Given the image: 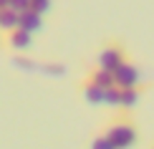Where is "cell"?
Segmentation results:
<instances>
[{
    "label": "cell",
    "instance_id": "obj_1",
    "mask_svg": "<svg viewBox=\"0 0 154 149\" xmlns=\"http://www.w3.org/2000/svg\"><path fill=\"white\" fill-rule=\"evenodd\" d=\"M104 132H106V137L114 141L116 149H131V147H137V141H139V129L126 114L114 116Z\"/></svg>",
    "mask_w": 154,
    "mask_h": 149
},
{
    "label": "cell",
    "instance_id": "obj_2",
    "mask_svg": "<svg viewBox=\"0 0 154 149\" xmlns=\"http://www.w3.org/2000/svg\"><path fill=\"white\" fill-rule=\"evenodd\" d=\"M96 66L101 68H109V71H116L121 63L126 61V46L119 41H106L104 46L99 48V53H96Z\"/></svg>",
    "mask_w": 154,
    "mask_h": 149
},
{
    "label": "cell",
    "instance_id": "obj_3",
    "mask_svg": "<svg viewBox=\"0 0 154 149\" xmlns=\"http://www.w3.org/2000/svg\"><path fill=\"white\" fill-rule=\"evenodd\" d=\"M114 79H116L119 88H131V86H142V71H139L134 63L124 61L121 66L114 71Z\"/></svg>",
    "mask_w": 154,
    "mask_h": 149
},
{
    "label": "cell",
    "instance_id": "obj_4",
    "mask_svg": "<svg viewBox=\"0 0 154 149\" xmlns=\"http://www.w3.org/2000/svg\"><path fill=\"white\" fill-rule=\"evenodd\" d=\"M5 46H8L10 51L25 53V51H30V46H33V33L18 25L15 30H8V33H5Z\"/></svg>",
    "mask_w": 154,
    "mask_h": 149
},
{
    "label": "cell",
    "instance_id": "obj_5",
    "mask_svg": "<svg viewBox=\"0 0 154 149\" xmlns=\"http://www.w3.org/2000/svg\"><path fill=\"white\" fill-rule=\"evenodd\" d=\"M79 88H81V96L88 104H104V99H106V88L99 86V83H94V81H88V79L83 81Z\"/></svg>",
    "mask_w": 154,
    "mask_h": 149
},
{
    "label": "cell",
    "instance_id": "obj_6",
    "mask_svg": "<svg viewBox=\"0 0 154 149\" xmlns=\"http://www.w3.org/2000/svg\"><path fill=\"white\" fill-rule=\"evenodd\" d=\"M20 28H25V30H30V33H41L43 30V13H38V10H25V13H20Z\"/></svg>",
    "mask_w": 154,
    "mask_h": 149
},
{
    "label": "cell",
    "instance_id": "obj_7",
    "mask_svg": "<svg viewBox=\"0 0 154 149\" xmlns=\"http://www.w3.org/2000/svg\"><path fill=\"white\" fill-rule=\"evenodd\" d=\"M88 81H94V83H99V86H116V79H114V71H109V68H101V66H94L91 71H88V76H86Z\"/></svg>",
    "mask_w": 154,
    "mask_h": 149
},
{
    "label": "cell",
    "instance_id": "obj_8",
    "mask_svg": "<svg viewBox=\"0 0 154 149\" xmlns=\"http://www.w3.org/2000/svg\"><path fill=\"white\" fill-rule=\"evenodd\" d=\"M142 91L144 86H131V88H121V111H131L139 101H142Z\"/></svg>",
    "mask_w": 154,
    "mask_h": 149
},
{
    "label": "cell",
    "instance_id": "obj_9",
    "mask_svg": "<svg viewBox=\"0 0 154 149\" xmlns=\"http://www.w3.org/2000/svg\"><path fill=\"white\" fill-rule=\"evenodd\" d=\"M20 25V13H15L13 8H5L0 10V30L8 33V30H15Z\"/></svg>",
    "mask_w": 154,
    "mask_h": 149
},
{
    "label": "cell",
    "instance_id": "obj_10",
    "mask_svg": "<svg viewBox=\"0 0 154 149\" xmlns=\"http://www.w3.org/2000/svg\"><path fill=\"white\" fill-rule=\"evenodd\" d=\"M104 106H111V109H121V88H119V86H109V88H106V99H104Z\"/></svg>",
    "mask_w": 154,
    "mask_h": 149
},
{
    "label": "cell",
    "instance_id": "obj_11",
    "mask_svg": "<svg viewBox=\"0 0 154 149\" xmlns=\"http://www.w3.org/2000/svg\"><path fill=\"white\" fill-rule=\"evenodd\" d=\"M88 149H116V147H114V141L106 137V132H101V134H96V137L91 139Z\"/></svg>",
    "mask_w": 154,
    "mask_h": 149
},
{
    "label": "cell",
    "instance_id": "obj_12",
    "mask_svg": "<svg viewBox=\"0 0 154 149\" xmlns=\"http://www.w3.org/2000/svg\"><path fill=\"white\" fill-rule=\"evenodd\" d=\"M30 8L33 10H38V13H43V15H46V13L53 8V0H33V5H30Z\"/></svg>",
    "mask_w": 154,
    "mask_h": 149
},
{
    "label": "cell",
    "instance_id": "obj_13",
    "mask_svg": "<svg viewBox=\"0 0 154 149\" xmlns=\"http://www.w3.org/2000/svg\"><path fill=\"white\" fill-rule=\"evenodd\" d=\"M30 5H33V0H10V8L15 13H25L30 10Z\"/></svg>",
    "mask_w": 154,
    "mask_h": 149
},
{
    "label": "cell",
    "instance_id": "obj_14",
    "mask_svg": "<svg viewBox=\"0 0 154 149\" xmlns=\"http://www.w3.org/2000/svg\"><path fill=\"white\" fill-rule=\"evenodd\" d=\"M5 8H10V0H0V10H5Z\"/></svg>",
    "mask_w": 154,
    "mask_h": 149
},
{
    "label": "cell",
    "instance_id": "obj_15",
    "mask_svg": "<svg viewBox=\"0 0 154 149\" xmlns=\"http://www.w3.org/2000/svg\"><path fill=\"white\" fill-rule=\"evenodd\" d=\"M149 149H154V144H152V147H149Z\"/></svg>",
    "mask_w": 154,
    "mask_h": 149
}]
</instances>
